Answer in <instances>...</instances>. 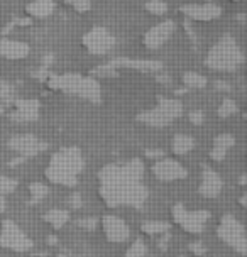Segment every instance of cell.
<instances>
[{
  "instance_id": "cell-1",
  "label": "cell",
  "mask_w": 247,
  "mask_h": 257,
  "mask_svg": "<svg viewBox=\"0 0 247 257\" xmlns=\"http://www.w3.org/2000/svg\"><path fill=\"white\" fill-rule=\"evenodd\" d=\"M144 180V163L132 158L124 164H107L98 171V196L110 208H143L149 196Z\"/></svg>"
},
{
  "instance_id": "cell-2",
  "label": "cell",
  "mask_w": 247,
  "mask_h": 257,
  "mask_svg": "<svg viewBox=\"0 0 247 257\" xmlns=\"http://www.w3.org/2000/svg\"><path fill=\"white\" fill-rule=\"evenodd\" d=\"M85 169V158L81 154V149L76 146L63 148L56 151L49 164L44 169L46 180L53 185L75 188L78 185V174Z\"/></svg>"
},
{
  "instance_id": "cell-3",
  "label": "cell",
  "mask_w": 247,
  "mask_h": 257,
  "mask_svg": "<svg viewBox=\"0 0 247 257\" xmlns=\"http://www.w3.org/2000/svg\"><path fill=\"white\" fill-rule=\"evenodd\" d=\"M46 81L51 90L88 100L90 103L102 102V86H100L98 78L80 75V73H63V75L49 73Z\"/></svg>"
},
{
  "instance_id": "cell-4",
  "label": "cell",
  "mask_w": 247,
  "mask_h": 257,
  "mask_svg": "<svg viewBox=\"0 0 247 257\" xmlns=\"http://www.w3.org/2000/svg\"><path fill=\"white\" fill-rule=\"evenodd\" d=\"M245 56L234 36L223 34L205 56V66L213 71L232 73L244 64Z\"/></svg>"
},
{
  "instance_id": "cell-5",
  "label": "cell",
  "mask_w": 247,
  "mask_h": 257,
  "mask_svg": "<svg viewBox=\"0 0 247 257\" xmlns=\"http://www.w3.org/2000/svg\"><path fill=\"white\" fill-rule=\"evenodd\" d=\"M183 113V103L178 98H163L159 96L156 107L137 113V122L149 127H166L175 122Z\"/></svg>"
},
{
  "instance_id": "cell-6",
  "label": "cell",
  "mask_w": 247,
  "mask_h": 257,
  "mask_svg": "<svg viewBox=\"0 0 247 257\" xmlns=\"http://www.w3.org/2000/svg\"><path fill=\"white\" fill-rule=\"evenodd\" d=\"M217 237L220 238L223 244L232 247L237 254L245 255L247 254V238H245V228L234 215L225 213L220 218L217 225Z\"/></svg>"
},
{
  "instance_id": "cell-7",
  "label": "cell",
  "mask_w": 247,
  "mask_h": 257,
  "mask_svg": "<svg viewBox=\"0 0 247 257\" xmlns=\"http://www.w3.org/2000/svg\"><path fill=\"white\" fill-rule=\"evenodd\" d=\"M0 245L17 254H24L33 249L34 242L26 235V232L14 220L6 218L0 225Z\"/></svg>"
},
{
  "instance_id": "cell-8",
  "label": "cell",
  "mask_w": 247,
  "mask_h": 257,
  "mask_svg": "<svg viewBox=\"0 0 247 257\" xmlns=\"http://www.w3.org/2000/svg\"><path fill=\"white\" fill-rule=\"evenodd\" d=\"M171 215L176 225H180L183 230L193 233V235H198V233L203 232L205 223H207L210 218V212H207V210H195V212H190V210L185 208L183 203H175V206H173V210H171Z\"/></svg>"
},
{
  "instance_id": "cell-9",
  "label": "cell",
  "mask_w": 247,
  "mask_h": 257,
  "mask_svg": "<svg viewBox=\"0 0 247 257\" xmlns=\"http://www.w3.org/2000/svg\"><path fill=\"white\" fill-rule=\"evenodd\" d=\"M81 44L93 56H103L115 48V36L102 26H95L81 38Z\"/></svg>"
},
{
  "instance_id": "cell-10",
  "label": "cell",
  "mask_w": 247,
  "mask_h": 257,
  "mask_svg": "<svg viewBox=\"0 0 247 257\" xmlns=\"http://www.w3.org/2000/svg\"><path fill=\"white\" fill-rule=\"evenodd\" d=\"M9 149L14 151L17 156L24 159L34 158L39 153H44L48 149V142H44L43 139L36 137L34 134H19V136H14L9 139L7 142Z\"/></svg>"
},
{
  "instance_id": "cell-11",
  "label": "cell",
  "mask_w": 247,
  "mask_h": 257,
  "mask_svg": "<svg viewBox=\"0 0 247 257\" xmlns=\"http://www.w3.org/2000/svg\"><path fill=\"white\" fill-rule=\"evenodd\" d=\"M151 171H153V174L159 181H176V180H185L188 176V169L178 163L176 159L166 158V156L154 161Z\"/></svg>"
},
{
  "instance_id": "cell-12",
  "label": "cell",
  "mask_w": 247,
  "mask_h": 257,
  "mask_svg": "<svg viewBox=\"0 0 247 257\" xmlns=\"http://www.w3.org/2000/svg\"><path fill=\"white\" fill-rule=\"evenodd\" d=\"M41 105L36 98H19L14 100V110L9 113V120L14 123H29L39 118Z\"/></svg>"
},
{
  "instance_id": "cell-13",
  "label": "cell",
  "mask_w": 247,
  "mask_h": 257,
  "mask_svg": "<svg viewBox=\"0 0 247 257\" xmlns=\"http://www.w3.org/2000/svg\"><path fill=\"white\" fill-rule=\"evenodd\" d=\"M180 12L185 17H188L191 21L198 22H210L215 21L222 16V7L217 6L213 2L207 4H186V6L180 7Z\"/></svg>"
},
{
  "instance_id": "cell-14",
  "label": "cell",
  "mask_w": 247,
  "mask_h": 257,
  "mask_svg": "<svg viewBox=\"0 0 247 257\" xmlns=\"http://www.w3.org/2000/svg\"><path fill=\"white\" fill-rule=\"evenodd\" d=\"M102 228L107 240L112 242V244H122V242L129 240L131 237L129 225L124 222L122 218L115 217V215H103Z\"/></svg>"
},
{
  "instance_id": "cell-15",
  "label": "cell",
  "mask_w": 247,
  "mask_h": 257,
  "mask_svg": "<svg viewBox=\"0 0 247 257\" xmlns=\"http://www.w3.org/2000/svg\"><path fill=\"white\" fill-rule=\"evenodd\" d=\"M175 29H176V24L173 21H163V22H159V24L153 26L146 32L143 43L148 49H159L166 41H169Z\"/></svg>"
},
{
  "instance_id": "cell-16",
  "label": "cell",
  "mask_w": 247,
  "mask_h": 257,
  "mask_svg": "<svg viewBox=\"0 0 247 257\" xmlns=\"http://www.w3.org/2000/svg\"><path fill=\"white\" fill-rule=\"evenodd\" d=\"M113 68H127L141 73H159L163 70V63L156 59H131V58H112L110 61Z\"/></svg>"
},
{
  "instance_id": "cell-17",
  "label": "cell",
  "mask_w": 247,
  "mask_h": 257,
  "mask_svg": "<svg viewBox=\"0 0 247 257\" xmlns=\"http://www.w3.org/2000/svg\"><path fill=\"white\" fill-rule=\"evenodd\" d=\"M223 190V180L220 174L215 171L213 168H210L205 164L203 174H202V183H200V195L203 198H217Z\"/></svg>"
},
{
  "instance_id": "cell-18",
  "label": "cell",
  "mask_w": 247,
  "mask_h": 257,
  "mask_svg": "<svg viewBox=\"0 0 247 257\" xmlns=\"http://www.w3.org/2000/svg\"><path fill=\"white\" fill-rule=\"evenodd\" d=\"M31 46L24 41L0 39V58L4 59H24L29 56Z\"/></svg>"
},
{
  "instance_id": "cell-19",
  "label": "cell",
  "mask_w": 247,
  "mask_h": 257,
  "mask_svg": "<svg viewBox=\"0 0 247 257\" xmlns=\"http://www.w3.org/2000/svg\"><path fill=\"white\" fill-rule=\"evenodd\" d=\"M56 9V0H34L26 6V14L31 19H46Z\"/></svg>"
},
{
  "instance_id": "cell-20",
  "label": "cell",
  "mask_w": 247,
  "mask_h": 257,
  "mask_svg": "<svg viewBox=\"0 0 247 257\" xmlns=\"http://www.w3.org/2000/svg\"><path fill=\"white\" fill-rule=\"evenodd\" d=\"M43 218H44V222H48L51 225L54 230H59V228H63L70 222V212L61 210V208H53V210H49V212H46Z\"/></svg>"
},
{
  "instance_id": "cell-21",
  "label": "cell",
  "mask_w": 247,
  "mask_h": 257,
  "mask_svg": "<svg viewBox=\"0 0 247 257\" xmlns=\"http://www.w3.org/2000/svg\"><path fill=\"white\" fill-rule=\"evenodd\" d=\"M193 148H195V139L191 136H188V134H178V136H175V139H173V144H171L173 154H176V156L188 154Z\"/></svg>"
},
{
  "instance_id": "cell-22",
  "label": "cell",
  "mask_w": 247,
  "mask_h": 257,
  "mask_svg": "<svg viewBox=\"0 0 247 257\" xmlns=\"http://www.w3.org/2000/svg\"><path fill=\"white\" fill-rule=\"evenodd\" d=\"M171 225L164 220H148V222L141 223V230L146 235H161L164 232H169Z\"/></svg>"
},
{
  "instance_id": "cell-23",
  "label": "cell",
  "mask_w": 247,
  "mask_h": 257,
  "mask_svg": "<svg viewBox=\"0 0 247 257\" xmlns=\"http://www.w3.org/2000/svg\"><path fill=\"white\" fill-rule=\"evenodd\" d=\"M183 83H185V86L188 90H200L207 86V78L202 76L200 73L186 71L185 75H183Z\"/></svg>"
},
{
  "instance_id": "cell-24",
  "label": "cell",
  "mask_w": 247,
  "mask_h": 257,
  "mask_svg": "<svg viewBox=\"0 0 247 257\" xmlns=\"http://www.w3.org/2000/svg\"><path fill=\"white\" fill-rule=\"evenodd\" d=\"M49 193V188L44 183H31L29 185V205H38Z\"/></svg>"
},
{
  "instance_id": "cell-25",
  "label": "cell",
  "mask_w": 247,
  "mask_h": 257,
  "mask_svg": "<svg viewBox=\"0 0 247 257\" xmlns=\"http://www.w3.org/2000/svg\"><path fill=\"white\" fill-rule=\"evenodd\" d=\"M88 75L93 76V78H117L118 71H117V68H113L110 63H107V64L95 66L93 70H90Z\"/></svg>"
},
{
  "instance_id": "cell-26",
  "label": "cell",
  "mask_w": 247,
  "mask_h": 257,
  "mask_svg": "<svg viewBox=\"0 0 247 257\" xmlns=\"http://www.w3.org/2000/svg\"><path fill=\"white\" fill-rule=\"evenodd\" d=\"M146 252H148V245H146V242L143 240V238H136V240L131 244L129 249L126 250L124 257H144Z\"/></svg>"
},
{
  "instance_id": "cell-27",
  "label": "cell",
  "mask_w": 247,
  "mask_h": 257,
  "mask_svg": "<svg viewBox=\"0 0 247 257\" xmlns=\"http://www.w3.org/2000/svg\"><path fill=\"white\" fill-rule=\"evenodd\" d=\"M235 112H237V103L232 98H223L220 107H218V110H217V113L220 118H227V117L234 115Z\"/></svg>"
},
{
  "instance_id": "cell-28",
  "label": "cell",
  "mask_w": 247,
  "mask_h": 257,
  "mask_svg": "<svg viewBox=\"0 0 247 257\" xmlns=\"http://www.w3.org/2000/svg\"><path fill=\"white\" fill-rule=\"evenodd\" d=\"M235 144V137L232 136V134H218L217 137L213 139V146L215 148H220V149H225V151H228L232 148V146Z\"/></svg>"
},
{
  "instance_id": "cell-29",
  "label": "cell",
  "mask_w": 247,
  "mask_h": 257,
  "mask_svg": "<svg viewBox=\"0 0 247 257\" xmlns=\"http://www.w3.org/2000/svg\"><path fill=\"white\" fill-rule=\"evenodd\" d=\"M146 11L149 14H154V16H163V14L168 12V6L163 0H149L146 4Z\"/></svg>"
},
{
  "instance_id": "cell-30",
  "label": "cell",
  "mask_w": 247,
  "mask_h": 257,
  "mask_svg": "<svg viewBox=\"0 0 247 257\" xmlns=\"http://www.w3.org/2000/svg\"><path fill=\"white\" fill-rule=\"evenodd\" d=\"M17 188V181L14 178L4 176L0 174V196H6L9 193H12Z\"/></svg>"
},
{
  "instance_id": "cell-31",
  "label": "cell",
  "mask_w": 247,
  "mask_h": 257,
  "mask_svg": "<svg viewBox=\"0 0 247 257\" xmlns=\"http://www.w3.org/2000/svg\"><path fill=\"white\" fill-rule=\"evenodd\" d=\"M14 96V86L0 78V102H9Z\"/></svg>"
},
{
  "instance_id": "cell-32",
  "label": "cell",
  "mask_w": 247,
  "mask_h": 257,
  "mask_svg": "<svg viewBox=\"0 0 247 257\" xmlns=\"http://www.w3.org/2000/svg\"><path fill=\"white\" fill-rule=\"evenodd\" d=\"M66 4H68V6H71L76 12H80V14L88 12L90 7H91L90 0H66Z\"/></svg>"
},
{
  "instance_id": "cell-33",
  "label": "cell",
  "mask_w": 247,
  "mask_h": 257,
  "mask_svg": "<svg viewBox=\"0 0 247 257\" xmlns=\"http://www.w3.org/2000/svg\"><path fill=\"white\" fill-rule=\"evenodd\" d=\"M76 225L83 230H95L98 225V218L97 217H85V218H80L76 220Z\"/></svg>"
},
{
  "instance_id": "cell-34",
  "label": "cell",
  "mask_w": 247,
  "mask_h": 257,
  "mask_svg": "<svg viewBox=\"0 0 247 257\" xmlns=\"http://www.w3.org/2000/svg\"><path fill=\"white\" fill-rule=\"evenodd\" d=\"M188 249H190L191 254L196 255V257H203L205 254H207V247H205L203 242H200V240L191 242V244L188 245Z\"/></svg>"
},
{
  "instance_id": "cell-35",
  "label": "cell",
  "mask_w": 247,
  "mask_h": 257,
  "mask_svg": "<svg viewBox=\"0 0 247 257\" xmlns=\"http://www.w3.org/2000/svg\"><path fill=\"white\" fill-rule=\"evenodd\" d=\"M68 203H70V206L73 210H78L81 208V205H83V200H81V195L78 191H73L70 195V198H68Z\"/></svg>"
},
{
  "instance_id": "cell-36",
  "label": "cell",
  "mask_w": 247,
  "mask_h": 257,
  "mask_svg": "<svg viewBox=\"0 0 247 257\" xmlns=\"http://www.w3.org/2000/svg\"><path fill=\"white\" fill-rule=\"evenodd\" d=\"M225 156H227V151L225 149L215 148V146H213V149L210 151V159L215 161V163H222V161L225 159Z\"/></svg>"
},
{
  "instance_id": "cell-37",
  "label": "cell",
  "mask_w": 247,
  "mask_h": 257,
  "mask_svg": "<svg viewBox=\"0 0 247 257\" xmlns=\"http://www.w3.org/2000/svg\"><path fill=\"white\" fill-rule=\"evenodd\" d=\"M203 118H205V113L202 110H191L190 112V122L193 123V125H202Z\"/></svg>"
},
{
  "instance_id": "cell-38",
  "label": "cell",
  "mask_w": 247,
  "mask_h": 257,
  "mask_svg": "<svg viewBox=\"0 0 247 257\" xmlns=\"http://www.w3.org/2000/svg\"><path fill=\"white\" fill-rule=\"evenodd\" d=\"M215 90H217V91H220V93H228V91L232 90V86L228 85L227 81L218 80V81H215Z\"/></svg>"
},
{
  "instance_id": "cell-39",
  "label": "cell",
  "mask_w": 247,
  "mask_h": 257,
  "mask_svg": "<svg viewBox=\"0 0 247 257\" xmlns=\"http://www.w3.org/2000/svg\"><path fill=\"white\" fill-rule=\"evenodd\" d=\"M166 156V153H164L163 149H149L146 151V158L149 159H159V158H164Z\"/></svg>"
},
{
  "instance_id": "cell-40",
  "label": "cell",
  "mask_w": 247,
  "mask_h": 257,
  "mask_svg": "<svg viewBox=\"0 0 247 257\" xmlns=\"http://www.w3.org/2000/svg\"><path fill=\"white\" fill-rule=\"evenodd\" d=\"M33 76L36 78V80H39V81H46V80H48V76H49V71H48V68L41 66L39 71L33 73Z\"/></svg>"
},
{
  "instance_id": "cell-41",
  "label": "cell",
  "mask_w": 247,
  "mask_h": 257,
  "mask_svg": "<svg viewBox=\"0 0 247 257\" xmlns=\"http://www.w3.org/2000/svg\"><path fill=\"white\" fill-rule=\"evenodd\" d=\"M168 242H169V232H164V233H163V237L159 238V242H158L159 249H161V250H166V249H168Z\"/></svg>"
},
{
  "instance_id": "cell-42",
  "label": "cell",
  "mask_w": 247,
  "mask_h": 257,
  "mask_svg": "<svg viewBox=\"0 0 247 257\" xmlns=\"http://www.w3.org/2000/svg\"><path fill=\"white\" fill-rule=\"evenodd\" d=\"M53 61H54L53 53H48V54H44V56H43V66L44 68H49V64H51Z\"/></svg>"
},
{
  "instance_id": "cell-43",
  "label": "cell",
  "mask_w": 247,
  "mask_h": 257,
  "mask_svg": "<svg viewBox=\"0 0 247 257\" xmlns=\"http://www.w3.org/2000/svg\"><path fill=\"white\" fill-rule=\"evenodd\" d=\"M156 80L159 81V83L168 85L169 81H171V78H169V75H158V76H156Z\"/></svg>"
},
{
  "instance_id": "cell-44",
  "label": "cell",
  "mask_w": 247,
  "mask_h": 257,
  "mask_svg": "<svg viewBox=\"0 0 247 257\" xmlns=\"http://www.w3.org/2000/svg\"><path fill=\"white\" fill-rule=\"evenodd\" d=\"M48 244L49 245H56L58 244V237L56 235H49L48 237Z\"/></svg>"
},
{
  "instance_id": "cell-45",
  "label": "cell",
  "mask_w": 247,
  "mask_h": 257,
  "mask_svg": "<svg viewBox=\"0 0 247 257\" xmlns=\"http://www.w3.org/2000/svg\"><path fill=\"white\" fill-rule=\"evenodd\" d=\"M6 210V201H4V196H0V213Z\"/></svg>"
},
{
  "instance_id": "cell-46",
  "label": "cell",
  "mask_w": 247,
  "mask_h": 257,
  "mask_svg": "<svg viewBox=\"0 0 247 257\" xmlns=\"http://www.w3.org/2000/svg\"><path fill=\"white\" fill-rule=\"evenodd\" d=\"M240 185H242V186L245 185V174H242V178H240Z\"/></svg>"
},
{
  "instance_id": "cell-47",
  "label": "cell",
  "mask_w": 247,
  "mask_h": 257,
  "mask_svg": "<svg viewBox=\"0 0 247 257\" xmlns=\"http://www.w3.org/2000/svg\"><path fill=\"white\" fill-rule=\"evenodd\" d=\"M240 205H242V206H245V195H242V198H240Z\"/></svg>"
},
{
  "instance_id": "cell-48",
  "label": "cell",
  "mask_w": 247,
  "mask_h": 257,
  "mask_svg": "<svg viewBox=\"0 0 247 257\" xmlns=\"http://www.w3.org/2000/svg\"><path fill=\"white\" fill-rule=\"evenodd\" d=\"M4 112H6V108H4V105H2V103H0V117H2V115H4Z\"/></svg>"
},
{
  "instance_id": "cell-49",
  "label": "cell",
  "mask_w": 247,
  "mask_h": 257,
  "mask_svg": "<svg viewBox=\"0 0 247 257\" xmlns=\"http://www.w3.org/2000/svg\"><path fill=\"white\" fill-rule=\"evenodd\" d=\"M56 257H66V255H63V254H61V255H56Z\"/></svg>"
},
{
  "instance_id": "cell-50",
  "label": "cell",
  "mask_w": 247,
  "mask_h": 257,
  "mask_svg": "<svg viewBox=\"0 0 247 257\" xmlns=\"http://www.w3.org/2000/svg\"><path fill=\"white\" fill-rule=\"evenodd\" d=\"M234 2H240V0H234Z\"/></svg>"
},
{
  "instance_id": "cell-51",
  "label": "cell",
  "mask_w": 247,
  "mask_h": 257,
  "mask_svg": "<svg viewBox=\"0 0 247 257\" xmlns=\"http://www.w3.org/2000/svg\"><path fill=\"white\" fill-rule=\"evenodd\" d=\"M180 257H185V255H180Z\"/></svg>"
}]
</instances>
